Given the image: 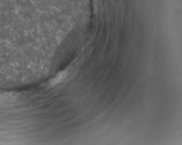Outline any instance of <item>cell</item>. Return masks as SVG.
Returning <instances> with one entry per match:
<instances>
[{"label": "cell", "mask_w": 182, "mask_h": 145, "mask_svg": "<svg viewBox=\"0 0 182 145\" xmlns=\"http://www.w3.org/2000/svg\"><path fill=\"white\" fill-rule=\"evenodd\" d=\"M66 75H67V72L66 71H62L60 73H59L55 78H54L51 81L50 84L53 86L56 84H58L60 82H61L63 79L66 77Z\"/></svg>", "instance_id": "obj_1"}]
</instances>
